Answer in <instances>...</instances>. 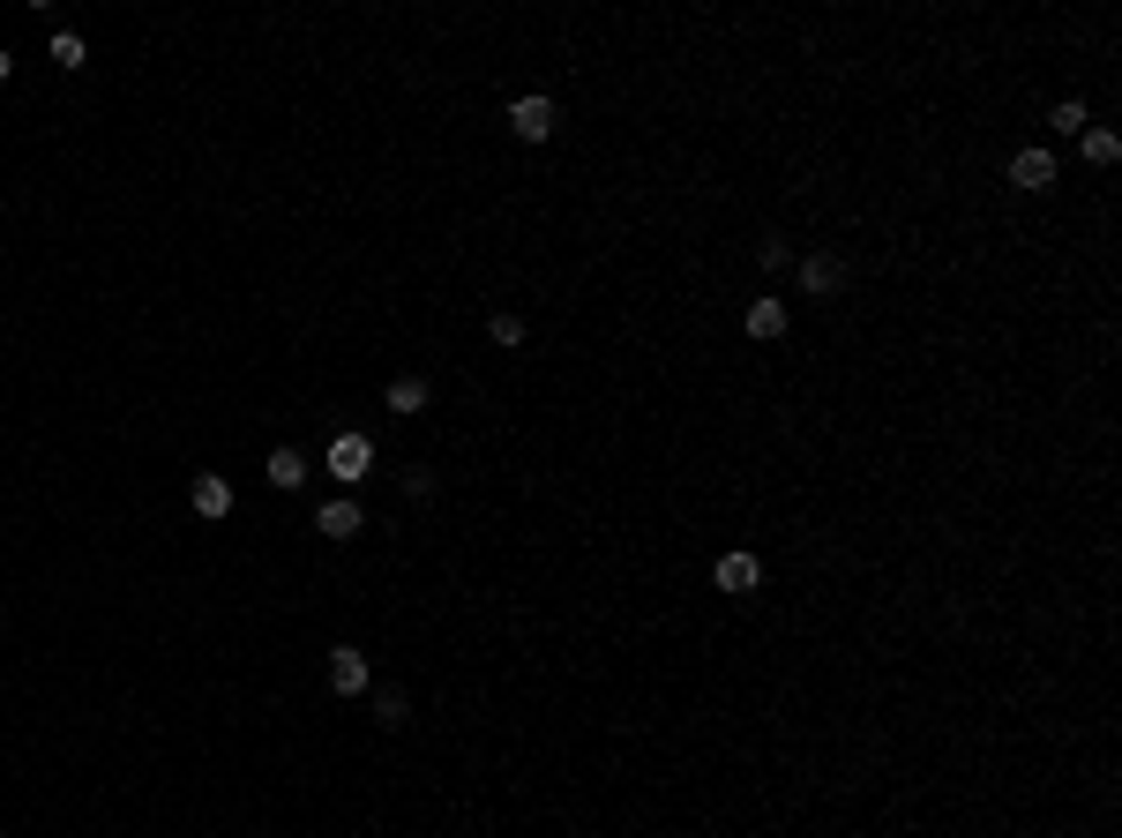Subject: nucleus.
<instances>
[{"instance_id": "0eeeda50", "label": "nucleus", "mask_w": 1122, "mask_h": 838, "mask_svg": "<svg viewBox=\"0 0 1122 838\" xmlns=\"http://www.w3.org/2000/svg\"><path fill=\"white\" fill-rule=\"evenodd\" d=\"M711 577H718V591H756V585H763V562L734 546V554H718V562H711Z\"/></svg>"}, {"instance_id": "6e6552de", "label": "nucleus", "mask_w": 1122, "mask_h": 838, "mask_svg": "<svg viewBox=\"0 0 1122 838\" xmlns=\"http://www.w3.org/2000/svg\"><path fill=\"white\" fill-rule=\"evenodd\" d=\"M188 502H195V517H233V479L203 472V479L188 487Z\"/></svg>"}, {"instance_id": "20e7f679", "label": "nucleus", "mask_w": 1122, "mask_h": 838, "mask_svg": "<svg viewBox=\"0 0 1122 838\" xmlns=\"http://www.w3.org/2000/svg\"><path fill=\"white\" fill-rule=\"evenodd\" d=\"M330 689H337V697H367V689H374V667L360 659V644H337V652H330Z\"/></svg>"}, {"instance_id": "f3484780", "label": "nucleus", "mask_w": 1122, "mask_h": 838, "mask_svg": "<svg viewBox=\"0 0 1122 838\" xmlns=\"http://www.w3.org/2000/svg\"><path fill=\"white\" fill-rule=\"evenodd\" d=\"M756 262H763V270H786V262H793V240H763V248H756Z\"/></svg>"}, {"instance_id": "4468645a", "label": "nucleus", "mask_w": 1122, "mask_h": 838, "mask_svg": "<svg viewBox=\"0 0 1122 838\" xmlns=\"http://www.w3.org/2000/svg\"><path fill=\"white\" fill-rule=\"evenodd\" d=\"M1047 127H1055V135H1085V127H1092V113H1085V98H1063V105L1047 113Z\"/></svg>"}, {"instance_id": "2eb2a0df", "label": "nucleus", "mask_w": 1122, "mask_h": 838, "mask_svg": "<svg viewBox=\"0 0 1122 838\" xmlns=\"http://www.w3.org/2000/svg\"><path fill=\"white\" fill-rule=\"evenodd\" d=\"M53 60H60V68H83L90 53H83V38H76V31H53Z\"/></svg>"}, {"instance_id": "1a4fd4ad", "label": "nucleus", "mask_w": 1122, "mask_h": 838, "mask_svg": "<svg viewBox=\"0 0 1122 838\" xmlns=\"http://www.w3.org/2000/svg\"><path fill=\"white\" fill-rule=\"evenodd\" d=\"M270 487H277V495H299V487H307V457H299V450H270Z\"/></svg>"}, {"instance_id": "dca6fc26", "label": "nucleus", "mask_w": 1122, "mask_h": 838, "mask_svg": "<svg viewBox=\"0 0 1122 838\" xmlns=\"http://www.w3.org/2000/svg\"><path fill=\"white\" fill-rule=\"evenodd\" d=\"M487 337H495V344H524V315H495Z\"/></svg>"}, {"instance_id": "ddd939ff", "label": "nucleus", "mask_w": 1122, "mask_h": 838, "mask_svg": "<svg viewBox=\"0 0 1122 838\" xmlns=\"http://www.w3.org/2000/svg\"><path fill=\"white\" fill-rule=\"evenodd\" d=\"M748 337H786V299H756L748 307Z\"/></svg>"}, {"instance_id": "39448f33", "label": "nucleus", "mask_w": 1122, "mask_h": 838, "mask_svg": "<svg viewBox=\"0 0 1122 838\" xmlns=\"http://www.w3.org/2000/svg\"><path fill=\"white\" fill-rule=\"evenodd\" d=\"M360 524H367L360 495H337V502L315 509V532H322V540H360Z\"/></svg>"}, {"instance_id": "f8f14e48", "label": "nucleus", "mask_w": 1122, "mask_h": 838, "mask_svg": "<svg viewBox=\"0 0 1122 838\" xmlns=\"http://www.w3.org/2000/svg\"><path fill=\"white\" fill-rule=\"evenodd\" d=\"M1078 150H1085V166H1115V158H1122L1115 127H1085V135H1078Z\"/></svg>"}, {"instance_id": "9d476101", "label": "nucleus", "mask_w": 1122, "mask_h": 838, "mask_svg": "<svg viewBox=\"0 0 1122 838\" xmlns=\"http://www.w3.org/2000/svg\"><path fill=\"white\" fill-rule=\"evenodd\" d=\"M405 718H412V697H405V689H374V726H382V734H397Z\"/></svg>"}, {"instance_id": "a211bd4d", "label": "nucleus", "mask_w": 1122, "mask_h": 838, "mask_svg": "<svg viewBox=\"0 0 1122 838\" xmlns=\"http://www.w3.org/2000/svg\"><path fill=\"white\" fill-rule=\"evenodd\" d=\"M405 495H412V502H427V495H434V472H419V464H412V472H405Z\"/></svg>"}, {"instance_id": "f257e3e1", "label": "nucleus", "mask_w": 1122, "mask_h": 838, "mask_svg": "<svg viewBox=\"0 0 1122 838\" xmlns=\"http://www.w3.org/2000/svg\"><path fill=\"white\" fill-rule=\"evenodd\" d=\"M367 472H374V442H367V434H337V442H330V479L360 487Z\"/></svg>"}, {"instance_id": "423d86ee", "label": "nucleus", "mask_w": 1122, "mask_h": 838, "mask_svg": "<svg viewBox=\"0 0 1122 838\" xmlns=\"http://www.w3.org/2000/svg\"><path fill=\"white\" fill-rule=\"evenodd\" d=\"M1010 188H1018V195H1047V188H1055V158H1047V150H1018V158H1010Z\"/></svg>"}, {"instance_id": "6ab92c4d", "label": "nucleus", "mask_w": 1122, "mask_h": 838, "mask_svg": "<svg viewBox=\"0 0 1122 838\" xmlns=\"http://www.w3.org/2000/svg\"><path fill=\"white\" fill-rule=\"evenodd\" d=\"M8 76H15V60H8V45H0V83H8Z\"/></svg>"}, {"instance_id": "7ed1b4c3", "label": "nucleus", "mask_w": 1122, "mask_h": 838, "mask_svg": "<svg viewBox=\"0 0 1122 838\" xmlns=\"http://www.w3.org/2000/svg\"><path fill=\"white\" fill-rule=\"evenodd\" d=\"M509 127H517V143H546V135H554V98H546V90L517 98V105H509Z\"/></svg>"}, {"instance_id": "f03ea898", "label": "nucleus", "mask_w": 1122, "mask_h": 838, "mask_svg": "<svg viewBox=\"0 0 1122 838\" xmlns=\"http://www.w3.org/2000/svg\"><path fill=\"white\" fill-rule=\"evenodd\" d=\"M838 285H846V262H838V248L801 254V293H808V299H831Z\"/></svg>"}, {"instance_id": "9b49d317", "label": "nucleus", "mask_w": 1122, "mask_h": 838, "mask_svg": "<svg viewBox=\"0 0 1122 838\" xmlns=\"http://www.w3.org/2000/svg\"><path fill=\"white\" fill-rule=\"evenodd\" d=\"M427 397H434L427 375H397V382H389V412H427Z\"/></svg>"}]
</instances>
